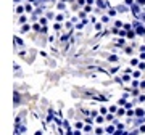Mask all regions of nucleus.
Masks as SVG:
<instances>
[{"label":"nucleus","mask_w":145,"mask_h":135,"mask_svg":"<svg viewBox=\"0 0 145 135\" xmlns=\"http://www.w3.org/2000/svg\"><path fill=\"white\" fill-rule=\"evenodd\" d=\"M118 10H119V11H126V7H124V5H121V7H119Z\"/></svg>","instance_id":"nucleus-3"},{"label":"nucleus","mask_w":145,"mask_h":135,"mask_svg":"<svg viewBox=\"0 0 145 135\" xmlns=\"http://www.w3.org/2000/svg\"><path fill=\"white\" fill-rule=\"evenodd\" d=\"M137 32H139V34H145V29H143L142 26H139V27H137Z\"/></svg>","instance_id":"nucleus-1"},{"label":"nucleus","mask_w":145,"mask_h":135,"mask_svg":"<svg viewBox=\"0 0 145 135\" xmlns=\"http://www.w3.org/2000/svg\"><path fill=\"white\" fill-rule=\"evenodd\" d=\"M126 3H129V5H131V3H132V0H126Z\"/></svg>","instance_id":"nucleus-5"},{"label":"nucleus","mask_w":145,"mask_h":135,"mask_svg":"<svg viewBox=\"0 0 145 135\" xmlns=\"http://www.w3.org/2000/svg\"><path fill=\"white\" fill-rule=\"evenodd\" d=\"M137 2H139V3H145V0H137Z\"/></svg>","instance_id":"nucleus-4"},{"label":"nucleus","mask_w":145,"mask_h":135,"mask_svg":"<svg viewBox=\"0 0 145 135\" xmlns=\"http://www.w3.org/2000/svg\"><path fill=\"white\" fill-rule=\"evenodd\" d=\"M132 11H134V13H139V5H132Z\"/></svg>","instance_id":"nucleus-2"}]
</instances>
